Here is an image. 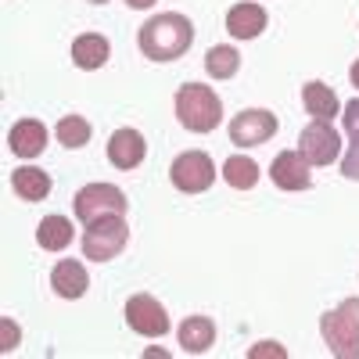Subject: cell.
Returning <instances> with one entry per match:
<instances>
[{"label": "cell", "instance_id": "obj_22", "mask_svg": "<svg viewBox=\"0 0 359 359\" xmlns=\"http://www.w3.org/2000/svg\"><path fill=\"white\" fill-rule=\"evenodd\" d=\"M54 133H57V140H62L65 147H86V144H90V133H94V130H90V123H86L83 115H65L62 123H57Z\"/></svg>", "mask_w": 359, "mask_h": 359}, {"label": "cell", "instance_id": "obj_8", "mask_svg": "<svg viewBox=\"0 0 359 359\" xmlns=\"http://www.w3.org/2000/svg\"><path fill=\"white\" fill-rule=\"evenodd\" d=\"M277 115L266 111V108H245L230 118V144L237 147H259L266 144L269 137L277 133Z\"/></svg>", "mask_w": 359, "mask_h": 359}, {"label": "cell", "instance_id": "obj_29", "mask_svg": "<svg viewBox=\"0 0 359 359\" xmlns=\"http://www.w3.org/2000/svg\"><path fill=\"white\" fill-rule=\"evenodd\" d=\"M90 4H108V0H90Z\"/></svg>", "mask_w": 359, "mask_h": 359}, {"label": "cell", "instance_id": "obj_11", "mask_svg": "<svg viewBox=\"0 0 359 359\" xmlns=\"http://www.w3.org/2000/svg\"><path fill=\"white\" fill-rule=\"evenodd\" d=\"M269 176L280 191H309L313 184V172H309V162L302 158V151H280L269 165Z\"/></svg>", "mask_w": 359, "mask_h": 359}, {"label": "cell", "instance_id": "obj_14", "mask_svg": "<svg viewBox=\"0 0 359 359\" xmlns=\"http://www.w3.org/2000/svg\"><path fill=\"white\" fill-rule=\"evenodd\" d=\"M50 287H54V294H62V298H83L86 287H90L86 266L76 262V259H62L50 269Z\"/></svg>", "mask_w": 359, "mask_h": 359}, {"label": "cell", "instance_id": "obj_6", "mask_svg": "<svg viewBox=\"0 0 359 359\" xmlns=\"http://www.w3.org/2000/svg\"><path fill=\"white\" fill-rule=\"evenodd\" d=\"M169 180H172L176 191L201 194V191H208V187L216 184V165H212V158H208L205 151H184V155L172 158Z\"/></svg>", "mask_w": 359, "mask_h": 359}, {"label": "cell", "instance_id": "obj_21", "mask_svg": "<svg viewBox=\"0 0 359 359\" xmlns=\"http://www.w3.org/2000/svg\"><path fill=\"white\" fill-rule=\"evenodd\" d=\"M237 69H241V54H237L233 47L219 43V47H208L205 54V72L212 79H233Z\"/></svg>", "mask_w": 359, "mask_h": 359}, {"label": "cell", "instance_id": "obj_28", "mask_svg": "<svg viewBox=\"0 0 359 359\" xmlns=\"http://www.w3.org/2000/svg\"><path fill=\"white\" fill-rule=\"evenodd\" d=\"M348 79H352V86H359V62L348 69Z\"/></svg>", "mask_w": 359, "mask_h": 359}, {"label": "cell", "instance_id": "obj_23", "mask_svg": "<svg viewBox=\"0 0 359 359\" xmlns=\"http://www.w3.org/2000/svg\"><path fill=\"white\" fill-rule=\"evenodd\" d=\"M341 176L359 184V133H352V144H348V151L341 158Z\"/></svg>", "mask_w": 359, "mask_h": 359}, {"label": "cell", "instance_id": "obj_16", "mask_svg": "<svg viewBox=\"0 0 359 359\" xmlns=\"http://www.w3.org/2000/svg\"><path fill=\"white\" fill-rule=\"evenodd\" d=\"M176 338H180V345H184V352L201 355L208 345L216 341V323L208 320V316H187L184 323H180Z\"/></svg>", "mask_w": 359, "mask_h": 359}, {"label": "cell", "instance_id": "obj_24", "mask_svg": "<svg viewBox=\"0 0 359 359\" xmlns=\"http://www.w3.org/2000/svg\"><path fill=\"white\" fill-rule=\"evenodd\" d=\"M248 355H252V359H266V355L284 359V355H287V348H284V345H277V341H259V345H255Z\"/></svg>", "mask_w": 359, "mask_h": 359}, {"label": "cell", "instance_id": "obj_3", "mask_svg": "<svg viewBox=\"0 0 359 359\" xmlns=\"http://www.w3.org/2000/svg\"><path fill=\"white\" fill-rule=\"evenodd\" d=\"M320 334L323 345L338 359H355L359 355V298H345V302L331 313L320 316Z\"/></svg>", "mask_w": 359, "mask_h": 359}, {"label": "cell", "instance_id": "obj_5", "mask_svg": "<svg viewBox=\"0 0 359 359\" xmlns=\"http://www.w3.org/2000/svg\"><path fill=\"white\" fill-rule=\"evenodd\" d=\"M126 208H130V201L115 184H86L76 194V219L79 223H97L104 216H126Z\"/></svg>", "mask_w": 359, "mask_h": 359}, {"label": "cell", "instance_id": "obj_18", "mask_svg": "<svg viewBox=\"0 0 359 359\" xmlns=\"http://www.w3.org/2000/svg\"><path fill=\"white\" fill-rule=\"evenodd\" d=\"M11 187L22 201H43L50 194V176L36 165H22L11 172Z\"/></svg>", "mask_w": 359, "mask_h": 359}, {"label": "cell", "instance_id": "obj_20", "mask_svg": "<svg viewBox=\"0 0 359 359\" xmlns=\"http://www.w3.org/2000/svg\"><path fill=\"white\" fill-rule=\"evenodd\" d=\"M223 180L233 187V191H252L259 184V165L245 155H230L223 162Z\"/></svg>", "mask_w": 359, "mask_h": 359}, {"label": "cell", "instance_id": "obj_10", "mask_svg": "<svg viewBox=\"0 0 359 359\" xmlns=\"http://www.w3.org/2000/svg\"><path fill=\"white\" fill-rule=\"evenodd\" d=\"M147 158V140H144V133L140 130H115L111 133V140H108V162L115 165V169H123V172H130V169H137L140 162Z\"/></svg>", "mask_w": 359, "mask_h": 359}, {"label": "cell", "instance_id": "obj_4", "mask_svg": "<svg viewBox=\"0 0 359 359\" xmlns=\"http://www.w3.org/2000/svg\"><path fill=\"white\" fill-rule=\"evenodd\" d=\"M130 245V223L126 216H104L97 223H86L83 233V255L94 262H108L115 255H123V248Z\"/></svg>", "mask_w": 359, "mask_h": 359}, {"label": "cell", "instance_id": "obj_13", "mask_svg": "<svg viewBox=\"0 0 359 359\" xmlns=\"http://www.w3.org/2000/svg\"><path fill=\"white\" fill-rule=\"evenodd\" d=\"M8 147L18 158H36L43 147H47V126L40 118H18L8 133Z\"/></svg>", "mask_w": 359, "mask_h": 359}, {"label": "cell", "instance_id": "obj_25", "mask_svg": "<svg viewBox=\"0 0 359 359\" xmlns=\"http://www.w3.org/2000/svg\"><path fill=\"white\" fill-rule=\"evenodd\" d=\"M341 123H345L348 137H352V133H359V97H355V101H348V104L341 108Z\"/></svg>", "mask_w": 359, "mask_h": 359}, {"label": "cell", "instance_id": "obj_19", "mask_svg": "<svg viewBox=\"0 0 359 359\" xmlns=\"http://www.w3.org/2000/svg\"><path fill=\"white\" fill-rule=\"evenodd\" d=\"M36 241L43 252H65L72 245V219L65 216H47L40 226H36Z\"/></svg>", "mask_w": 359, "mask_h": 359}, {"label": "cell", "instance_id": "obj_12", "mask_svg": "<svg viewBox=\"0 0 359 359\" xmlns=\"http://www.w3.org/2000/svg\"><path fill=\"white\" fill-rule=\"evenodd\" d=\"M266 22H269L266 8L245 0V4H233V8L226 11V33H230L233 40H255V36H262Z\"/></svg>", "mask_w": 359, "mask_h": 359}, {"label": "cell", "instance_id": "obj_9", "mask_svg": "<svg viewBox=\"0 0 359 359\" xmlns=\"http://www.w3.org/2000/svg\"><path fill=\"white\" fill-rule=\"evenodd\" d=\"M126 323L133 327L137 334H144V338L169 334V313L151 294H133L130 298V302H126Z\"/></svg>", "mask_w": 359, "mask_h": 359}, {"label": "cell", "instance_id": "obj_1", "mask_svg": "<svg viewBox=\"0 0 359 359\" xmlns=\"http://www.w3.org/2000/svg\"><path fill=\"white\" fill-rule=\"evenodd\" d=\"M137 43L144 50V57H151V62H176V57H184L194 43V25L187 15L180 11H162L155 18H147L137 33Z\"/></svg>", "mask_w": 359, "mask_h": 359}, {"label": "cell", "instance_id": "obj_17", "mask_svg": "<svg viewBox=\"0 0 359 359\" xmlns=\"http://www.w3.org/2000/svg\"><path fill=\"white\" fill-rule=\"evenodd\" d=\"M302 104H306V111H309L313 118H323V123H331V118L341 111L334 90L327 86V83H320V79H313V83L302 86Z\"/></svg>", "mask_w": 359, "mask_h": 359}, {"label": "cell", "instance_id": "obj_15", "mask_svg": "<svg viewBox=\"0 0 359 359\" xmlns=\"http://www.w3.org/2000/svg\"><path fill=\"white\" fill-rule=\"evenodd\" d=\"M108 54H111V43H108L101 33H83V36L72 40V62H76L83 72L104 69V65H108Z\"/></svg>", "mask_w": 359, "mask_h": 359}, {"label": "cell", "instance_id": "obj_26", "mask_svg": "<svg viewBox=\"0 0 359 359\" xmlns=\"http://www.w3.org/2000/svg\"><path fill=\"white\" fill-rule=\"evenodd\" d=\"M0 331H4V341H0V352H11L15 345H18V338H22V331L11 323V320H0Z\"/></svg>", "mask_w": 359, "mask_h": 359}, {"label": "cell", "instance_id": "obj_2", "mask_svg": "<svg viewBox=\"0 0 359 359\" xmlns=\"http://www.w3.org/2000/svg\"><path fill=\"white\" fill-rule=\"evenodd\" d=\"M176 118L180 126H187L191 133H212L223 123V101L212 86L205 83H184L176 90Z\"/></svg>", "mask_w": 359, "mask_h": 359}, {"label": "cell", "instance_id": "obj_7", "mask_svg": "<svg viewBox=\"0 0 359 359\" xmlns=\"http://www.w3.org/2000/svg\"><path fill=\"white\" fill-rule=\"evenodd\" d=\"M298 151H302V158L309 165H331L341 155V137L331 123L313 118V123L298 133Z\"/></svg>", "mask_w": 359, "mask_h": 359}, {"label": "cell", "instance_id": "obj_27", "mask_svg": "<svg viewBox=\"0 0 359 359\" xmlns=\"http://www.w3.org/2000/svg\"><path fill=\"white\" fill-rule=\"evenodd\" d=\"M126 4H130V8H137V11H147V8L155 4V0H126Z\"/></svg>", "mask_w": 359, "mask_h": 359}]
</instances>
